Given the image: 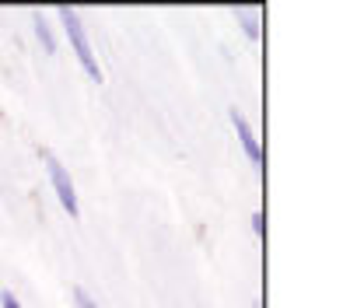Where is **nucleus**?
Returning a JSON list of instances; mask_svg holds the SVG:
<instances>
[{"label":"nucleus","instance_id":"6","mask_svg":"<svg viewBox=\"0 0 364 308\" xmlns=\"http://www.w3.org/2000/svg\"><path fill=\"white\" fill-rule=\"evenodd\" d=\"M0 305H4V308H21V305H18V298H14L11 291H0Z\"/></svg>","mask_w":364,"mask_h":308},{"label":"nucleus","instance_id":"4","mask_svg":"<svg viewBox=\"0 0 364 308\" xmlns=\"http://www.w3.org/2000/svg\"><path fill=\"white\" fill-rule=\"evenodd\" d=\"M235 18L242 21V28H245V36H249V39H259V21H256V11H249V7H235Z\"/></svg>","mask_w":364,"mask_h":308},{"label":"nucleus","instance_id":"8","mask_svg":"<svg viewBox=\"0 0 364 308\" xmlns=\"http://www.w3.org/2000/svg\"><path fill=\"white\" fill-rule=\"evenodd\" d=\"M252 231L263 235V214H252Z\"/></svg>","mask_w":364,"mask_h":308},{"label":"nucleus","instance_id":"5","mask_svg":"<svg viewBox=\"0 0 364 308\" xmlns=\"http://www.w3.org/2000/svg\"><path fill=\"white\" fill-rule=\"evenodd\" d=\"M32 21H36V36H39V39H43L46 53H53V49H56V39H53V32H49V25H46L43 11H36V14H32Z\"/></svg>","mask_w":364,"mask_h":308},{"label":"nucleus","instance_id":"2","mask_svg":"<svg viewBox=\"0 0 364 308\" xmlns=\"http://www.w3.org/2000/svg\"><path fill=\"white\" fill-rule=\"evenodd\" d=\"M46 158V169H49V179H53V189H56V196H60V203H63V211L70 214V218H77V193H74V182H70V176H67V169L49 154V151H43Z\"/></svg>","mask_w":364,"mask_h":308},{"label":"nucleus","instance_id":"1","mask_svg":"<svg viewBox=\"0 0 364 308\" xmlns=\"http://www.w3.org/2000/svg\"><path fill=\"white\" fill-rule=\"evenodd\" d=\"M60 21H63V28H67V39L74 46V53H77L85 74H88L91 81H102V70H98V60H95V53H91L88 32H85V25H81V14H77L74 7H60Z\"/></svg>","mask_w":364,"mask_h":308},{"label":"nucleus","instance_id":"7","mask_svg":"<svg viewBox=\"0 0 364 308\" xmlns=\"http://www.w3.org/2000/svg\"><path fill=\"white\" fill-rule=\"evenodd\" d=\"M74 298H77V305H81V308H98V305H95V302H91V298H88V294L81 291V287L74 291Z\"/></svg>","mask_w":364,"mask_h":308},{"label":"nucleus","instance_id":"3","mask_svg":"<svg viewBox=\"0 0 364 308\" xmlns=\"http://www.w3.org/2000/svg\"><path fill=\"white\" fill-rule=\"evenodd\" d=\"M231 123H235V130H238V140H242V147H245V154L259 165L263 161V147H259V140L252 137L249 130V123H245V116H238V109H231Z\"/></svg>","mask_w":364,"mask_h":308}]
</instances>
